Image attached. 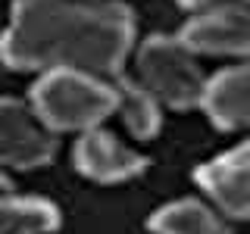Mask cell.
<instances>
[{
	"mask_svg": "<svg viewBox=\"0 0 250 234\" xmlns=\"http://www.w3.org/2000/svg\"><path fill=\"white\" fill-rule=\"evenodd\" d=\"M60 228V209L41 197L0 194V234H53Z\"/></svg>",
	"mask_w": 250,
	"mask_h": 234,
	"instance_id": "cell-11",
	"label": "cell"
},
{
	"mask_svg": "<svg viewBox=\"0 0 250 234\" xmlns=\"http://www.w3.org/2000/svg\"><path fill=\"white\" fill-rule=\"evenodd\" d=\"M109 88H113V97H116V106H113V116H119V122L128 128L131 137L138 140H150L156 137L163 125V106L147 94L135 78H109Z\"/></svg>",
	"mask_w": 250,
	"mask_h": 234,
	"instance_id": "cell-10",
	"label": "cell"
},
{
	"mask_svg": "<svg viewBox=\"0 0 250 234\" xmlns=\"http://www.w3.org/2000/svg\"><path fill=\"white\" fill-rule=\"evenodd\" d=\"M147 225L153 234H231L229 218L219 215L209 203L194 197L172 200L166 206H160Z\"/></svg>",
	"mask_w": 250,
	"mask_h": 234,
	"instance_id": "cell-9",
	"label": "cell"
},
{
	"mask_svg": "<svg viewBox=\"0 0 250 234\" xmlns=\"http://www.w3.org/2000/svg\"><path fill=\"white\" fill-rule=\"evenodd\" d=\"M182 41L194 57H231L244 59L250 47V19L247 10H209L194 13L178 31Z\"/></svg>",
	"mask_w": 250,
	"mask_h": 234,
	"instance_id": "cell-6",
	"label": "cell"
},
{
	"mask_svg": "<svg viewBox=\"0 0 250 234\" xmlns=\"http://www.w3.org/2000/svg\"><path fill=\"white\" fill-rule=\"evenodd\" d=\"M135 47V16L116 0H16L0 59L19 72L116 78Z\"/></svg>",
	"mask_w": 250,
	"mask_h": 234,
	"instance_id": "cell-1",
	"label": "cell"
},
{
	"mask_svg": "<svg viewBox=\"0 0 250 234\" xmlns=\"http://www.w3.org/2000/svg\"><path fill=\"white\" fill-rule=\"evenodd\" d=\"M28 106L53 135L60 131L84 135L91 128H100L106 116H113L116 97L109 78L60 69V72H41L31 88Z\"/></svg>",
	"mask_w": 250,
	"mask_h": 234,
	"instance_id": "cell-2",
	"label": "cell"
},
{
	"mask_svg": "<svg viewBox=\"0 0 250 234\" xmlns=\"http://www.w3.org/2000/svg\"><path fill=\"white\" fill-rule=\"evenodd\" d=\"M0 194H10V181H6L3 172H0Z\"/></svg>",
	"mask_w": 250,
	"mask_h": 234,
	"instance_id": "cell-13",
	"label": "cell"
},
{
	"mask_svg": "<svg viewBox=\"0 0 250 234\" xmlns=\"http://www.w3.org/2000/svg\"><path fill=\"white\" fill-rule=\"evenodd\" d=\"M191 13H209V10H247V0H178Z\"/></svg>",
	"mask_w": 250,
	"mask_h": 234,
	"instance_id": "cell-12",
	"label": "cell"
},
{
	"mask_svg": "<svg viewBox=\"0 0 250 234\" xmlns=\"http://www.w3.org/2000/svg\"><path fill=\"white\" fill-rule=\"evenodd\" d=\"M250 147L247 140L234 144L231 150L213 156L194 172V181L207 194L209 206L225 218H247L250 209Z\"/></svg>",
	"mask_w": 250,
	"mask_h": 234,
	"instance_id": "cell-5",
	"label": "cell"
},
{
	"mask_svg": "<svg viewBox=\"0 0 250 234\" xmlns=\"http://www.w3.org/2000/svg\"><path fill=\"white\" fill-rule=\"evenodd\" d=\"M247 97H250V72L244 62H234V66L219 69L216 75L203 81L197 106L209 116V122L219 131H244L250 119Z\"/></svg>",
	"mask_w": 250,
	"mask_h": 234,
	"instance_id": "cell-8",
	"label": "cell"
},
{
	"mask_svg": "<svg viewBox=\"0 0 250 234\" xmlns=\"http://www.w3.org/2000/svg\"><path fill=\"white\" fill-rule=\"evenodd\" d=\"M72 162L84 178H91L97 184L131 181V178H138L147 169L144 156L104 128H91L84 135H78L75 150H72Z\"/></svg>",
	"mask_w": 250,
	"mask_h": 234,
	"instance_id": "cell-7",
	"label": "cell"
},
{
	"mask_svg": "<svg viewBox=\"0 0 250 234\" xmlns=\"http://www.w3.org/2000/svg\"><path fill=\"white\" fill-rule=\"evenodd\" d=\"M57 153V135L35 116L25 100L0 97V172L38 169Z\"/></svg>",
	"mask_w": 250,
	"mask_h": 234,
	"instance_id": "cell-4",
	"label": "cell"
},
{
	"mask_svg": "<svg viewBox=\"0 0 250 234\" xmlns=\"http://www.w3.org/2000/svg\"><path fill=\"white\" fill-rule=\"evenodd\" d=\"M135 81L160 106L185 113L200 103L207 75L175 35H150L135 53Z\"/></svg>",
	"mask_w": 250,
	"mask_h": 234,
	"instance_id": "cell-3",
	"label": "cell"
}]
</instances>
